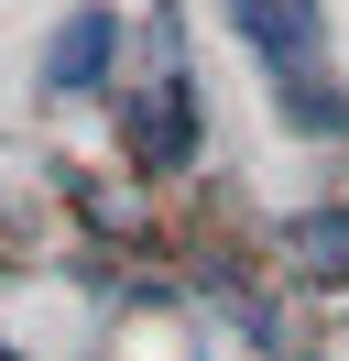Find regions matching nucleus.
<instances>
[{
    "label": "nucleus",
    "instance_id": "1",
    "mask_svg": "<svg viewBox=\"0 0 349 361\" xmlns=\"http://www.w3.org/2000/svg\"><path fill=\"white\" fill-rule=\"evenodd\" d=\"M229 23H240V44L284 77V110H295L305 132H338L349 121L338 88H327V66H317V0H229Z\"/></svg>",
    "mask_w": 349,
    "mask_h": 361
},
{
    "label": "nucleus",
    "instance_id": "2",
    "mask_svg": "<svg viewBox=\"0 0 349 361\" xmlns=\"http://www.w3.org/2000/svg\"><path fill=\"white\" fill-rule=\"evenodd\" d=\"M131 154H142L153 176L196 154V99H186V77H164V88H142V99H131Z\"/></svg>",
    "mask_w": 349,
    "mask_h": 361
},
{
    "label": "nucleus",
    "instance_id": "3",
    "mask_svg": "<svg viewBox=\"0 0 349 361\" xmlns=\"http://www.w3.org/2000/svg\"><path fill=\"white\" fill-rule=\"evenodd\" d=\"M109 44H120V23H109V11H65L55 55H44V88H87V77L109 66Z\"/></svg>",
    "mask_w": 349,
    "mask_h": 361
},
{
    "label": "nucleus",
    "instance_id": "4",
    "mask_svg": "<svg viewBox=\"0 0 349 361\" xmlns=\"http://www.w3.org/2000/svg\"><path fill=\"white\" fill-rule=\"evenodd\" d=\"M295 263H317V274H349V208H317V219L295 230Z\"/></svg>",
    "mask_w": 349,
    "mask_h": 361
},
{
    "label": "nucleus",
    "instance_id": "5",
    "mask_svg": "<svg viewBox=\"0 0 349 361\" xmlns=\"http://www.w3.org/2000/svg\"><path fill=\"white\" fill-rule=\"evenodd\" d=\"M0 361H22V350H11V339H0Z\"/></svg>",
    "mask_w": 349,
    "mask_h": 361
}]
</instances>
